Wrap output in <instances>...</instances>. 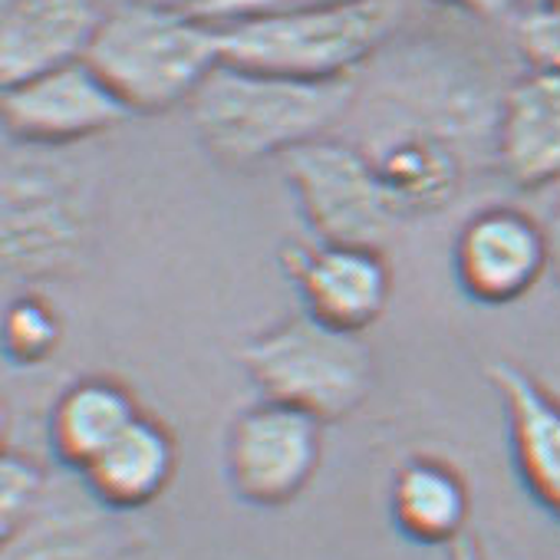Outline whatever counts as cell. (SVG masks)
<instances>
[{
  "instance_id": "6da1fadb",
  "label": "cell",
  "mask_w": 560,
  "mask_h": 560,
  "mask_svg": "<svg viewBox=\"0 0 560 560\" xmlns=\"http://www.w3.org/2000/svg\"><path fill=\"white\" fill-rule=\"evenodd\" d=\"M353 80H291L221 63L188 103V119L211 159L257 165L330 136L353 106Z\"/></svg>"
},
{
  "instance_id": "7a4b0ae2",
  "label": "cell",
  "mask_w": 560,
  "mask_h": 560,
  "mask_svg": "<svg viewBox=\"0 0 560 560\" xmlns=\"http://www.w3.org/2000/svg\"><path fill=\"white\" fill-rule=\"evenodd\" d=\"M86 63L129 113L152 116L188 106L224 63L221 31L188 4L122 0L106 11Z\"/></svg>"
},
{
  "instance_id": "3957f363",
  "label": "cell",
  "mask_w": 560,
  "mask_h": 560,
  "mask_svg": "<svg viewBox=\"0 0 560 560\" xmlns=\"http://www.w3.org/2000/svg\"><path fill=\"white\" fill-rule=\"evenodd\" d=\"M402 18L406 0H353L320 11L218 24V31L224 63L330 83L353 80V73L396 37Z\"/></svg>"
},
{
  "instance_id": "277c9868",
  "label": "cell",
  "mask_w": 560,
  "mask_h": 560,
  "mask_svg": "<svg viewBox=\"0 0 560 560\" xmlns=\"http://www.w3.org/2000/svg\"><path fill=\"white\" fill-rule=\"evenodd\" d=\"M237 357L260 399L294 406L324 425L353 416L376 386L370 343L304 311L254 334Z\"/></svg>"
},
{
  "instance_id": "5b68a950",
  "label": "cell",
  "mask_w": 560,
  "mask_h": 560,
  "mask_svg": "<svg viewBox=\"0 0 560 560\" xmlns=\"http://www.w3.org/2000/svg\"><path fill=\"white\" fill-rule=\"evenodd\" d=\"M90 234V188L70 165L14 155L4 168V267L14 280L70 270Z\"/></svg>"
},
{
  "instance_id": "8992f818",
  "label": "cell",
  "mask_w": 560,
  "mask_h": 560,
  "mask_svg": "<svg viewBox=\"0 0 560 560\" xmlns=\"http://www.w3.org/2000/svg\"><path fill=\"white\" fill-rule=\"evenodd\" d=\"M314 241L380 247L399 224L373 155L340 139H317L280 159Z\"/></svg>"
},
{
  "instance_id": "52a82bcc",
  "label": "cell",
  "mask_w": 560,
  "mask_h": 560,
  "mask_svg": "<svg viewBox=\"0 0 560 560\" xmlns=\"http://www.w3.org/2000/svg\"><path fill=\"white\" fill-rule=\"evenodd\" d=\"M324 462V422L260 399L237 412L224 442L231 491L254 508H284L298 501Z\"/></svg>"
},
{
  "instance_id": "ba28073f",
  "label": "cell",
  "mask_w": 560,
  "mask_h": 560,
  "mask_svg": "<svg viewBox=\"0 0 560 560\" xmlns=\"http://www.w3.org/2000/svg\"><path fill=\"white\" fill-rule=\"evenodd\" d=\"M288 277L304 301V314L343 330L366 334L389 307L393 267L380 247L294 241L280 250Z\"/></svg>"
},
{
  "instance_id": "9c48e42d",
  "label": "cell",
  "mask_w": 560,
  "mask_h": 560,
  "mask_svg": "<svg viewBox=\"0 0 560 560\" xmlns=\"http://www.w3.org/2000/svg\"><path fill=\"white\" fill-rule=\"evenodd\" d=\"M458 288L485 307H504L527 298L550 273L547 231L514 205L475 211L452 247Z\"/></svg>"
},
{
  "instance_id": "30bf717a",
  "label": "cell",
  "mask_w": 560,
  "mask_h": 560,
  "mask_svg": "<svg viewBox=\"0 0 560 560\" xmlns=\"http://www.w3.org/2000/svg\"><path fill=\"white\" fill-rule=\"evenodd\" d=\"M4 129L27 149H63L116 129L132 113L86 63L4 86Z\"/></svg>"
},
{
  "instance_id": "8fae6325",
  "label": "cell",
  "mask_w": 560,
  "mask_h": 560,
  "mask_svg": "<svg viewBox=\"0 0 560 560\" xmlns=\"http://www.w3.org/2000/svg\"><path fill=\"white\" fill-rule=\"evenodd\" d=\"M73 475H54L37 511L4 537V560H126L139 534Z\"/></svg>"
},
{
  "instance_id": "7c38bea8",
  "label": "cell",
  "mask_w": 560,
  "mask_h": 560,
  "mask_svg": "<svg viewBox=\"0 0 560 560\" xmlns=\"http://www.w3.org/2000/svg\"><path fill=\"white\" fill-rule=\"evenodd\" d=\"M106 11L96 0H18L0 18V80L18 86L86 60Z\"/></svg>"
},
{
  "instance_id": "4fadbf2b",
  "label": "cell",
  "mask_w": 560,
  "mask_h": 560,
  "mask_svg": "<svg viewBox=\"0 0 560 560\" xmlns=\"http://www.w3.org/2000/svg\"><path fill=\"white\" fill-rule=\"evenodd\" d=\"M491 139L511 185L527 191L560 185V73L517 77L498 103Z\"/></svg>"
},
{
  "instance_id": "5bb4252c",
  "label": "cell",
  "mask_w": 560,
  "mask_h": 560,
  "mask_svg": "<svg viewBox=\"0 0 560 560\" xmlns=\"http://www.w3.org/2000/svg\"><path fill=\"white\" fill-rule=\"evenodd\" d=\"M488 380L504 406L508 442L524 488L560 521V396L511 360L488 363Z\"/></svg>"
},
{
  "instance_id": "9a60e30c",
  "label": "cell",
  "mask_w": 560,
  "mask_h": 560,
  "mask_svg": "<svg viewBox=\"0 0 560 560\" xmlns=\"http://www.w3.org/2000/svg\"><path fill=\"white\" fill-rule=\"evenodd\" d=\"M136 393L116 376H80L63 386L47 412V445L63 471L83 475L136 419Z\"/></svg>"
},
{
  "instance_id": "2e32d148",
  "label": "cell",
  "mask_w": 560,
  "mask_h": 560,
  "mask_svg": "<svg viewBox=\"0 0 560 560\" xmlns=\"http://www.w3.org/2000/svg\"><path fill=\"white\" fill-rule=\"evenodd\" d=\"M178 468V445L168 425L142 412L80 478L119 514H136L159 501Z\"/></svg>"
},
{
  "instance_id": "e0dca14e",
  "label": "cell",
  "mask_w": 560,
  "mask_h": 560,
  "mask_svg": "<svg viewBox=\"0 0 560 560\" xmlns=\"http://www.w3.org/2000/svg\"><path fill=\"white\" fill-rule=\"evenodd\" d=\"M393 524L416 544L452 547L465 537L471 494L465 475L439 455H409L389 485Z\"/></svg>"
},
{
  "instance_id": "ac0fdd59",
  "label": "cell",
  "mask_w": 560,
  "mask_h": 560,
  "mask_svg": "<svg viewBox=\"0 0 560 560\" xmlns=\"http://www.w3.org/2000/svg\"><path fill=\"white\" fill-rule=\"evenodd\" d=\"M373 162L402 221L442 211L462 188V159L455 145L432 132L396 136Z\"/></svg>"
},
{
  "instance_id": "d6986e66",
  "label": "cell",
  "mask_w": 560,
  "mask_h": 560,
  "mask_svg": "<svg viewBox=\"0 0 560 560\" xmlns=\"http://www.w3.org/2000/svg\"><path fill=\"white\" fill-rule=\"evenodd\" d=\"M63 343V317L60 311L34 294H18L4 311V353L14 366H40Z\"/></svg>"
},
{
  "instance_id": "ffe728a7",
  "label": "cell",
  "mask_w": 560,
  "mask_h": 560,
  "mask_svg": "<svg viewBox=\"0 0 560 560\" xmlns=\"http://www.w3.org/2000/svg\"><path fill=\"white\" fill-rule=\"evenodd\" d=\"M50 478L54 475L37 458L24 452H4V465H0V527H4V537L37 511Z\"/></svg>"
},
{
  "instance_id": "44dd1931",
  "label": "cell",
  "mask_w": 560,
  "mask_h": 560,
  "mask_svg": "<svg viewBox=\"0 0 560 560\" xmlns=\"http://www.w3.org/2000/svg\"><path fill=\"white\" fill-rule=\"evenodd\" d=\"M511 34L530 70L560 73V0H524L511 18Z\"/></svg>"
},
{
  "instance_id": "7402d4cb",
  "label": "cell",
  "mask_w": 560,
  "mask_h": 560,
  "mask_svg": "<svg viewBox=\"0 0 560 560\" xmlns=\"http://www.w3.org/2000/svg\"><path fill=\"white\" fill-rule=\"evenodd\" d=\"M353 4V0H191V11L211 24H234L247 18H273V14H298V11H320Z\"/></svg>"
},
{
  "instance_id": "603a6c76",
  "label": "cell",
  "mask_w": 560,
  "mask_h": 560,
  "mask_svg": "<svg viewBox=\"0 0 560 560\" xmlns=\"http://www.w3.org/2000/svg\"><path fill=\"white\" fill-rule=\"evenodd\" d=\"M435 4L465 11V14L481 18V21H501V18H514L524 0H435Z\"/></svg>"
},
{
  "instance_id": "cb8c5ba5",
  "label": "cell",
  "mask_w": 560,
  "mask_h": 560,
  "mask_svg": "<svg viewBox=\"0 0 560 560\" xmlns=\"http://www.w3.org/2000/svg\"><path fill=\"white\" fill-rule=\"evenodd\" d=\"M544 231H547V250H550V273L560 284V191L547 211V221H544Z\"/></svg>"
},
{
  "instance_id": "d4e9b609",
  "label": "cell",
  "mask_w": 560,
  "mask_h": 560,
  "mask_svg": "<svg viewBox=\"0 0 560 560\" xmlns=\"http://www.w3.org/2000/svg\"><path fill=\"white\" fill-rule=\"evenodd\" d=\"M448 560H485V557H481V547H478V540H471V537L465 534L458 544H452V550H448Z\"/></svg>"
},
{
  "instance_id": "484cf974",
  "label": "cell",
  "mask_w": 560,
  "mask_h": 560,
  "mask_svg": "<svg viewBox=\"0 0 560 560\" xmlns=\"http://www.w3.org/2000/svg\"><path fill=\"white\" fill-rule=\"evenodd\" d=\"M8 4H18V0H4V8H8Z\"/></svg>"
},
{
  "instance_id": "4316f807",
  "label": "cell",
  "mask_w": 560,
  "mask_h": 560,
  "mask_svg": "<svg viewBox=\"0 0 560 560\" xmlns=\"http://www.w3.org/2000/svg\"><path fill=\"white\" fill-rule=\"evenodd\" d=\"M182 4H191V0H182Z\"/></svg>"
}]
</instances>
